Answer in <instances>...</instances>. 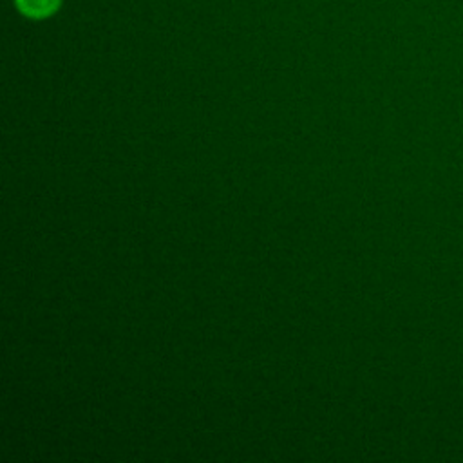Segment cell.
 I'll return each mask as SVG.
<instances>
[{
  "label": "cell",
  "instance_id": "cell-1",
  "mask_svg": "<svg viewBox=\"0 0 463 463\" xmlns=\"http://www.w3.org/2000/svg\"><path fill=\"white\" fill-rule=\"evenodd\" d=\"M61 0H14L16 9L27 18L42 20L52 16L60 9Z\"/></svg>",
  "mask_w": 463,
  "mask_h": 463
}]
</instances>
